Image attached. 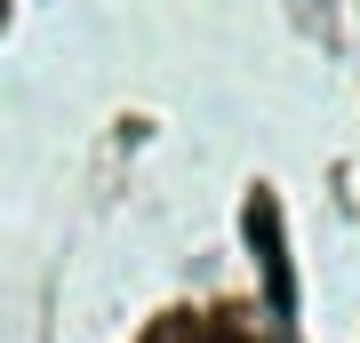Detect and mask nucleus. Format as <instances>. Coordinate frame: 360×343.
<instances>
[{
    "label": "nucleus",
    "mask_w": 360,
    "mask_h": 343,
    "mask_svg": "<svg viewBox=\"0 0 360 343\" xmlns=\"http://www.w3.org/2000/svg\"><path fill=\"white\" fill-rule=\"evenodd\" d=\"M248 248H257V271H264V295L272 311L296 304V280H288V240H281V208H272V191H248Z\"/></svg>",
    "instance_id": "obj_1"
},
{
    "label": "nucleus",
    "mask_w": 360,
    "mask_h": 343,
    "mask_svg": "<svg viewBox=\"0 0 360 343\" xmlns=\"http://www.w3.org/2000/svg\"><path fill=\"white\" fill-rule=\"evenodd\" d=\"M0 25H8V0H0Z\"/></svg>",
    "instance_id": "obj_2"
}]
</instances>
